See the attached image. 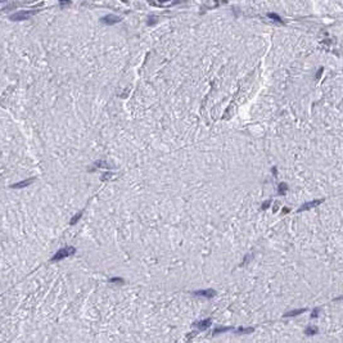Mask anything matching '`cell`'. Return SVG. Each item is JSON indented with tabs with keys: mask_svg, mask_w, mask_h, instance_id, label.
<instances>
[{
	"mask_svg": "<svg viewBox=\"0 0 343 343\" xmlns=\"http://www.w3.org/2000/svg\"><path fill=\"white\" fill-rule=\"evenodd\" d=\"M73 253H75V248H73V247H66V248L59 249L56 255L53 256L51 261H59V260H63V258H66V257H68V256H71V255H73Z\"/></svg>",
	"mask_w": 343,
	"mask_h": 343,
	"instance_id": "cell-1",
	"label": "cell"
},
{
	"mask_svg": "<svg viewBox=\"0 0 343 343\" xmlns=\"http://www.w3.org/2000/svg\"><path fill=\"white\" fill-rule=\"evenodd\" d=\"M35 10L31 12V10H23V12H18V13H14V14L10 16V21H24L27 18H30L32 14H35Z\"/></svg>",
	"mask_w": 343,
	"mask_h": 343,
	"instance_id": "cell-2",
	"label": "cell"
},
{
	"mask_svg": "<svg viewBox=\"0 0 343 343\" xmlns=\"http://www.w3.org/2000/svg\"><path fill=\"white\" fill-rule=\"evenodd\" d=\"M120 21H121V18H120V17H116V16H113V14H108V16H105V17L102 18V22H103L104 24H115V23H118Z\"/></svg>",
	"mask_w": 343,
	"mask_h": 343,
	"instance_id": "cell-3",
	"label": "cell"
},
{
	"mask_svg": "<svg viewBox=\"0 0 343 343\" xmlns=\"http://www.w3.org/2000/svg\"><path fill=\"white\" fill-rule=\"evenodd\" d=\"M320 203H323V201H321V199H318V201H312V202H307V203H305V204L302 206V207H299L298 212H302V211L310 210V208L315 207V206H318V204H320Z\"/></svg>",
	"mask_w": 343,
	"mask_h": 343,
	"instance_id": "cell-4",
	"label": "cell"
},
{
	"mask_svg": "<svg viewBox=\"0 0 343 343\" xmlns=\"http://www.w3.org/2000/svg\"><path fill=\"white\" fill-rule=\"evenodd\" d=\"M31 183H32V179H29V180H24V181L14 184V185H13V188H24V186H27L29 184H31Z\"/></svg>",
	"mask_w": 343,
	"mask_h": 343,
	"instance_id": "cell-5",
	"label": "cell"
},
{
	"mask_svg": "<svg viewBox=\"0 0 343 343\" xmlns=\"http://www.w3.org/2000/svg\"><path fill=\"white\" fill-rule=\"evenodd\" d=\"M269 18H271V19H274V21H276V22H281L283 19H281V17H279L278 14H275V13H269Z\"/></svg>",
	"mask_w": 343,
	"mask_h": 343,
	"instance_id": "cell-6",
	"label": "cell"
},
{
	"mask_svg": "<svg viewBox=\"0 0 343 343\" xmlns=\"http://www.w3.org/2000/svg\"><path fill=\"white\" fill-rule=\"evenodd\" d=\"M81 215H82V212H78V213H77V215H76V216H75V217L72 218V220L70 221V224H71V225H75V224H76V222H77V221L80 220V217H81Z\"/></svg>",
	"mask_w": 343,
	"mask_h": 343,
	"instance_id": "cell-7",
	"label": "cell"
},
{
	"mask_svg": "<svg viewBox=\"0 0 343 343\" xmlns=\"http://www.w3.org/2000/svg\"><path fill=\"white\" fill-rule=\"evenodd\" d=\"M285 190H287V185H285V184H280V185H279V193H280L281 196H284V194H285Z\"/></svg>",
	"mask_w": 343,
	"mask_h": 343,
	"instance_id": "cell-8",
	"label": "cell"
},
{
	"mask_svg": "<svg viewBox=\"0 0 343 343\" xmlns=\"http://www.w3.org/2000/svg\"><path fill=\"white\" fill-rule=\"evenodd\" d=\"M270 203H271V201H266V202H265V203L262 204V208H264V210H265V208H267Z\"/></svg>",
	"mask_w": 343,
	"mask_h": 343,
	"instance_id": "cell-9",
	"label": "cell"
}]
</instances>
